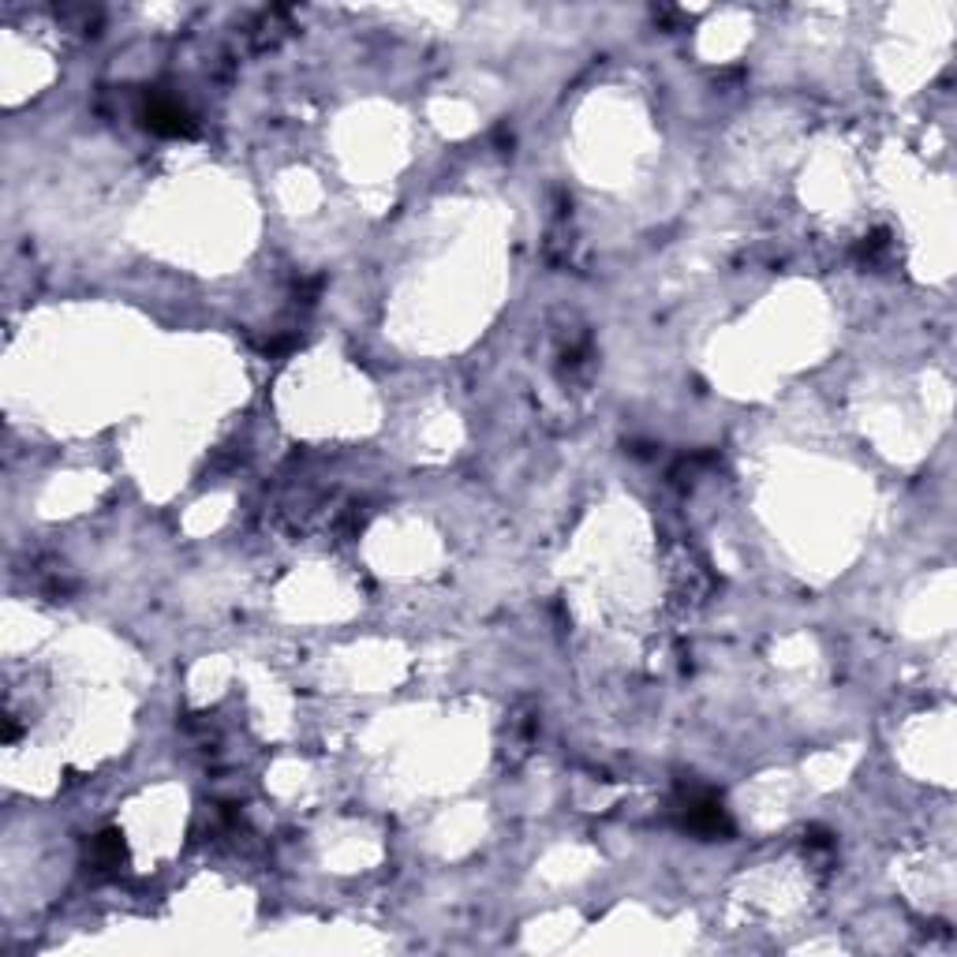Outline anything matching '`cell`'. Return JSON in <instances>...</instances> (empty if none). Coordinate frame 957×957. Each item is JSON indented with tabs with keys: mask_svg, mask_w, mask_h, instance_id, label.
<instances>
[{
	"mask_svg": "<svg viewBox=\"0 0 957 957\" xmlns=\"http://www.w3.org/2000/svg\"><path fill=\"white\" fill-rule=\"evenodd\" d=\"M146 128L158 131V135H187V131H191V116H187L180 105H172V101H150Z\"/></svg>",
	"mask_w": 957,
	"mask_h": 957,
	"instance_id": "6da1fadb",
	"label": "cell"
}]
</instances>
